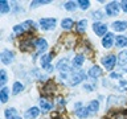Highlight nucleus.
I'll use <instances>...</instances> for the list:
<instances>
[{
    "instance_id": "obj_1",
    "label": "nucleus",
    "mask_w": 127,
    "mask_h": 119,
    "mask_svg": "<svg viewBox=\"0 0 127 119\" xmlns=\"http://www.w3.org/2000/svg\"><path fill=\"white\" fill-rule=\"evenodd\" d=\"M60 79H65L67 81L70 86H77L78 83H81L83 79H86V74L85 71L81 70V69H75V70H71L69 73H61L60 74Z\"/></svg>"
},
{
    "instance_id": "obj_2",
    "label": "nucleus",
    "mask_w": 127,
    "mask_h": 119,
    "mask_svg": "<svg viewBox=\"0 0 127 119\" xmlns=\"http://www.w3.org/2000/svg\"><path fill=\"white\" fill-rule=\"evenodd\" d=\"M117 61H118V58L115 57V56H113V54H109V56H106V57L102 58V63H103V66L106 67V70L114 69Z\"/></svg>"
},
{
    "instance_id": "obj_3",
    "label": "nucleus",
    "mask_w": 127,
    "mask_h": 119,
    "mask_svg": "<svg viewBox=\"0 0 127 119\" xmlns=\"http://www.w3.org/2000/svg\"><path fill=\"white\" fill-rule=\"evenodd\" d=\"M56 23H57V20L52 19V17L50 19H41L40 20V27L44 30H52V29H54Z\"/></svg>"
},
{
    "instance_id": "obj_4",
    "label": "nucleus",
    "mask_w": 127,
    "mask_h": 119,
    "mask_svg": "<svg viewBox=\"0 0 127 119\" xmlns=\"http://www.w3.org/2000/svg\"><path fill=\"white\" fill-rule=\"evenodd\" d=\"M34 25L33 21H31V20H28V21H24L23 24H19V25H15L13 27V32L16 34H20V33H24L25 30H28L29 28H32Z\"/></svg>"
},
{
    "instance_id": "obj_5",
    "label": "nucleus",
    "mask_w": 127,
    "mask_h": 119,
    "mask_svg": "<svg viewBox=\"0 0 127 119\" xmlns=\"http://www.w3.org/2000/svg\"><path fill=\"white\" fill-rule=\"evenodd\" d=\"M52 57H53V53H49V54H44L41 57V60H40L42 69H45L46 71H52V70H53V66L50 65Z\"/></svg>"
},
{
    "instance_id": "obj_6",
    "label": "nucleus",
    "mask_w": 127,
    "mask_h": 119,
    "mask_svg": "<svg viewBox=\"0 0 127 119\" xmlns=\"http://www.w3.org/2000/svg\"><path fill=\"white\" fill-rule=\"evenodd\" d=\"M75 115H77L78 118H81V119L87 118V117L90 115L89 109H87V106L85 107V106H82L81 103H77V105H75Z\"/></svg>"
},
{
    "instance_id": "obj_7",
    "label": "nucleus",
    "mask_w": 127,
    "mask_h": 119,
    "mask_svg": "<svg viewBox=\"0 0 127 119\" xmlns=\"http://www.w3.org/2000/svg\"><path fill=\"white\" fill-rule=\"evenodd\" d=\"M119 8L121 5L117 3V1H111L106 5V15L109 16H117L119 13Z\"/></svg>"
},
{
    "instance_id": "obj_8",
    "label": "nucleus",
    "mask_w": 127,
    "mask_h": 119,
    "mask_svg": "<svg viewBox=\"0 0 127 119\" xmlns=\"http://www.w3.org/2000/svg\"><path fill=\"white\" fill-rule=\"evenodd\" d=\"M0 58H1V62L4 63V65H9V63L13 62V58H15V54L12 53L11 50H3L1 54H0Z\"/></svg>"
},
{
    "instance_id": "obj_9",
    "label": "nucleus",
    "mask_w": 127,
    "mask_h": 119,
    "mask_svg": "<svg viewBox=\"0 0 127 119\" xmlns=\"http://www.w3.org/2000/svg\"><path fill=\"white\" fill-rule=\"evenodd\" d=\"M57 69L61 71V73H69V71H71L69 60H67V58H64V60H61V61H58Z\"/></svg>"
},
{
    "instance_id": "obj_10",
    "label": "nucleus",
    "mask_w": 127,
    "mask_h": 119,
    "mask_svg": "<svg viewBox=\"0 0 127 119\" xmlns=\"http://www.w3.org/2000/svg\"><path fill=\"white\" fill-rule=\"evenodd\" d=\"M93 30L98 36H106V33H107V25H106V24H103V23H94Z\"/></svg>"
},
{
    "instance_id": "obj_11",
    "label": "nucleus",
    "mask_w": 127,
    "mask_h": 119,
    "mask_svg": "<svg viewBox=\"0 0 127 119\" xmlns=\"http://www.w3.org/2000/svg\"><path fill=\"white\" fill-rule=\"evenodd\" d=\"M40 107H41L42 113H48L53 109V102H50L46 98H40Z\"/></svg>"
},
{
    "instance_id": "obj_12",
    "label": "nucleus",
    "mask_w": 127,
    "mask_h": 119,
    "mask_svg": "<svg viewBox=\"0 0 127 119\" xmlns=\"http://www.w3.org/2000/svg\"><path fill=\"white\" fill-rule=\"evenodd\" d=\"M34 48H37V53H42L46 50L48 48V42L45 38H37L34 41Z\"/></svg>"
},
{
    "instance_id": "obj_13",
    "label": "nucleus",
    "mask_w": 127,
    "mask_h": 119,
    "mask_svg": "<svg viewBox=\"0 0 127 119\" xmlns=\"http://www.w3.org/2000/svg\"><path fill=\"white\" fill-rule=\"evenodd\" d=\"M114 44V34L113 33H106V36L102 38V45L106 49H110Z\"/></svg>"
},
{
    "instance_id": "obj_14",
    "label": "nucleus",
    "mask_w": 127,
    "mask_h": 119,
    "mask_svg": "<svg viewBox=\"0 0 127 119\" xmlns=\"http://www.w3.org/2000/svg\"><path fill=\"white\" fill-rule=\"evenodd\" d=\"M40 113H41V111H40L38 107H31V109L25 113V118L27 119H34L40 115Z\"/></svg>"
},
{
    "instance_id": "obj_15",
    "label": "nucleus",
    "mask_w": 127,
    "mask_h": 119,
    "mask_svg": "<svg viewBox=\"0 0 127 119\" xmlns=\"http://www.w3.org/2000/svg\"><path fill=\"white\" fill-rule=\"evenodd\" d=\"M111 27H113L114 30L122 32V30H126L127 29V23L126 21H114L113 24H111Z\"/></svg>"
},
{
    "instance_id": "obj_16",
    "label": "nucleus",
    "mask_w": 127,
    "mask_h": 119,
    "mask_svg": "<svg viewBox=\"0 0 127 119\" xmlns=\"http://www.w3.org/2000/svg\"><path fill=\"white\" fill-rule=\"evenodd\" d=\"M102 74V69L99 66H91L90 69H89V77H91V78H98L99 75Z\"/></svg>"
},
{
    "instance_id": "obj_17",
    "label": "nucleus",
    "mask_w": 127,
    "mask_h": 119,
    "mask_svg": "<svg viewBox=\"0 0 127 119\" xmlns=\"http://www.w3.org/2000/svg\"><path fill=\"white\" fill-rule=\"evenodd\" d=\"M118 65L119 66H127V50H122L118 56Z\"/></svg>"
},
{
    "instance_id": "obj_18",
    "label": "nucleus",
    "mask_w": 127,
    "mask_h": 119,
    "mask_svg": "<svg viewBox=\"0 0 127 119\" xmlns=\"http://www.w3.org/2000/svg\"><path fill=\"white\" fill-rule=\"evenodd\" d=\"M5 118L7 119H21V117H19L17 111H16V109H7L5 110Z\"/></svg>"
},
{
    "instance_id": "obj_19",
    "label": "nucleus",
    "mask_w": 127,
    "mask_h": 119,
    "mask_svg": "<svg viewBox=\"0 0 127 119\" xmlns=\"http://www.w3.org/2000/svg\"><path fill=\"white\" fill-rule=\"evenodd\" d=\"M87 109H89V113H90V115H94V114L98 111V109H99V102L97 101V99L91 101V102L89 103V105H87Z\"/></svg>"
},
{
    "instance_id": "obj_20",
    "label": "nucleus",
    "mask_w": 127,
    "mask_h": 119,
    "mask_svg": "<svg viewBox=\"0 0 127 119\" xmlns=\"http://www.w3.org/2000/svg\"><path fill=\"white\" fill-rule=\"evenodd\" d=\"M115 45H117V48L127 46V37L126 36H117V38H115Z\"/></svg>"
},
{
    "instance_id": "obj_21",
    "label": "nucleus",
    "mask_w": 127,
    "mask_h": 119,
    "mask_svg": "<svg viewBox=\"0 0 127 119\" xmlns=\"http://www.w3.org/2000/svg\"><path fill=\"white\" fill-rule=\"evenodd\" d=\"M8 94H9V90H8V87H1V90H0V101L1 103H7L8 101Z\"/></svg>"
},
{
    "instance_id": "obj_22",
    "label": "nucleus",
    "mask_w": 127,
    "mask_h": 119,
    "mask_svg": "<svg viewBox=\"0 0 127 119\" xmlns=\"http://www.w3.org/2000/svg\"><path fill=\"white\" fill-rule=\"evenodd\" d=\"M61 25H62L64 29L69 30V29H71V28L74 27V23H73V20H71V19H64L61 21Z\"/></svg>"
},
{
    "instance_id": "obj_23",
    "label": "nucleus",
    "mask_w": 127,
    "mask_h": 119,
    "mask_svg": "<svg viewBox=\"0 0 127 119\" xmlns=\"http://www.w3.org/2000/svg\"><path fill=\"white\" fill-rule=\"evenodd\" d=\"M83 62H85V57H83L82 54H77V56L74 57V60H73V66L79 67Z\"/></svg>"
},
{
    "instance_id": "obj_24",
    "label": "nucleus",
    "mask_w": 127,
    "mask_h": 119,
    "mask_svg": "<svg viewBox=\"0 0 127 119\" xmlns=\"http://www.w3.org/2000/svg\"><path fill=\"white\" fill-rule=\"evenodd\" d=\"M86 25H87V20H79V21L77 23V30L79 32V33H83V32L86 30Z\"/></svg>"
},
{
    "instance_id": "obj_25",
    "label": "nucleus",
    "mask_w": 127,
    "mask_h": 119,
    "mask_svg": "<svg viewBox=\"0 0 127 119\" xmlns=\"http://www.w3.org/2000/svg\"><path fill=\"white\" fill-rule=\"evenodd\" d=\"M24 90V85L21 82H15L13 83V87H12V93L13 94H19L20 91Z\"/></svg>"
},
{
    "instance_id": "obj_26",
    "label": "nucleus",
    "mask_w": 127,
    "mask_h": 119,
    "mask_svg": "<svg viewBox=\"0 0 127 119\" xmlns=\"http://www.w3.org/2000/svg\"><path fill=\"white\" fill-rule=\"evenodd\" d=\"M9 9H11V7L8 5V3L5 1V0H1L0 1V13H7V12H9Z\"/></svg>"
},
{
    "instance_id": "obj_27",
    "label": "nucleus",
    "mask_w": 127,
    "mask_h": 119,
    "mask_svg": "<svg viewBox=\"0 0 127 119\" xmlns=\"http://www.w3.org/2000/svg\"><path fill=\"white\" fill-rule=\"evenodd\" d=\"M77 4L78 3H74V1H67L64 4V8H65L66 11H75V8H77Z\"/></svg>"
},
{
    "instance_id": "obj_28",
    "label": "nucleus",
    "mask_w": 127,
    "mask_h": 119,
    "mask_svg": "<svg viewBox=\"0 0 127 119\" xmlns=\"http://www.w3.org/2000/svg\"><path fill=\"white\" fill-rule=\"evenodd\" d=\"M78 5H79V8H81V9H87V8L90 7V1L89 0H79L78 1Z\"/></svg>"
},
{
    "instance_id": "obj_29",
    "label": "nucleus",
    "mask_w": 127,
    "mask_h": 119,
    "mask_svg": "<svg viewBox=\"0 0 127 119\" xmlns=\"http://www.w3.org/2000/svg\"><path fill=\"white\" fill-rule=\"evenodd\" d=\"M49 0H38V1H32L31 3V8H36L38 5H42V4H49Z\"/></svg>"
},
{
    "instance_id": "obj_30",
    "label": "nucleus",
    "mask_w": 127,
    "mask_h": 119,
    "mask_svg": "<svg viewBox=\"0 0 127 119\" xmlns=\"http://www.w3.org/2000/svg\"><path fill=\"white\" fill-rule=\"evenodd\" d=\"M5 82H7V73H5V70H1L0 71V85H1L4 87V85H5Z\"/></svg>"
},
{
    "instance_id": "obj_31",
    "label": "nucleus",
    "mask_w": 127,
    "mask_h": 119,
    "mask_svg": "<svg viewBox=\"0 0 127 119\" xmlns=\"http://www.w3.org/2000/svg\"><path fill=\"white\" fill-rule=\"evenodd\" d=\"M93 16L94 19H97V20H101L102 17H105V16H103V12L102 11H97V12H93Z\"/></svg>"
},
{
    "instance_id": "obj_32",
    "label": "nucleus",
    "mask_w": 127,
    "mask_h": 119,
    "mask_svg": "<svg viewBox=\"0 0 127 119\" xmlns=\"http://www.w3.org/2000/svg\"><path fill=\"white\" fill-rule=\"evenodd\" d=\"M121 8L125 12H127V0H123V1L121 3Z\"/></svg>"
},
{
    "instance_id": "obj_33",
    "label": "nucleus",
    "mask_w": 127,
    "mask_h": 119,
    "mask_svg": "<svg viewBox=\"0 0 127 119\" xmlns=\"http://www.w3.org/2000/svg\"><path fill=\"white\" fill-rule=\"evenodd\" d=\"M58 103H60V105H65V99H64V98H58Z\"/></svg>"
},
{
    "instance_id": "obj_34",
    "label": "nucleus",
    "mask_w": 127,
    "mask_h": 119,
    "mask_svg": "<svg viewBox=\"0 0 127 119\" xmlns=\"http://www.w3.org/2000/svg\"><path fill=\"white\" fill-rule=\"evenodd\" d=\"M125 71H126V73H127V69H126V70H125Z\"/></svg>"
}]
</instances>
